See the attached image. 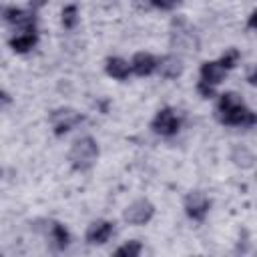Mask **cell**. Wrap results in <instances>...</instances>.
Listing matches in <instances>:
<instances>
[{
	"label": "cell",
	"mask_w": 257,
	"mask_h": 257,
	"mask_svg": "<svg viewBox=\"0 0 257 257\" xmlns=\"http://www.w3.org/2000/svg\"><path fill=\"white\" fill-rule=\"evenodd\" d=\"M171 48L177 50V52H187V54L199 50V36L183 16L173 18V24H171Z\"/></svg>",
	"instance_id": "3"
},
{
	"label": "cell",
	"mask_w": 257,
	"mask_h": 257,
	"mask_svg": "<svg viewBox=\"0 0 257 257\" xmlns=\"http://www.w3.org/2000/svg\"><path fill=\"white\" fill-rule=\"evenodd\" d=\"M36 42H38L36 30H22L20 34H16V36H12V38L8 40L10 48H12L14 52H18V54H24V52L32 50V48L36 46Z\"/></svg>",
	"instance_id": "13"
},
{
	"label": "cell",
	"mask_w": 257,
	"mask_h": 257,
	"mask_svg": "<svg viewBox=\"0 0 257 257\" xmlns=\"http://www.w3.org/2000/svg\"><path fill=\"white\" fill-rule=\"evenodd\" d=\"M151 128H153L157 135H161V137H173V135L179 133L181 120H179L177 112H175L171 106H165V108H161V110L155 114V118H153V122H151Z\"/></svg>",
	"instance_id": "5"
},
{
	"label": "cell",
	"mask_w": 257,
	"mask_h": 257,
	"mask_svg": "<svg viewBox=\"0 0 257 257\" xmlns=\"http://www.w3.org/2000/svg\"><path fill=\"white\" fill-rule=\"evenodd\" d=\"M197 90H199V94H201L203 98H211V96L215 94V86H211V84H205L203 80L197 84Z\"/></svg>",
	"instance_id": "20"
},
{
	"label": "cell",
	"mask_w": 257,
	"mask_h": 257,
	"mask_svg": "<svg viewBox=\"0 0 257 257\" xmlns=\"http://www.w3.org/2000/svg\"><path fill=\"white\" fill-rule=\"evenodd\" d=\"M231 161L241 169H251L255 165V155L245 145H235L231 151Z\"/></svg>",
	"instance_id": "16"
},
{
	"label": "cell",
	"mask_w": 257,
	"mask_h": 257,
	"mask_svg": "<svg viewBox=\"0 0 257 257\" xmlns=\"http://www.w3.org/2000/svg\"><path fill=\"white\" fill-rule=\"evenodd\" d=\"M255 20H257V12L253 10V12L249 14V22H247V26H249V28H255Z\"/></svg>",
	"instance_id": "24"
},
{
	"label": "cell",
	"mask_w": 257,
	"mask_h": 257,
	"mask_svg": "<svg viewBox=\"0 0 257 257\" xmlns=\"http://www.w3.org/2000/svg\"><path fill=\"white\" fill-rule=\"evenodd\" d=\"M10 96H8V92H4V90H0V110L4 108V106H8L10 104Z\"/></svg>",
	"instance_id": "22"
},
{
	"label": "cell",
	"mask_w": 257,
	"mask_h": 257,
	"mask_svg": "<svg viewBox=\"0 0 257 257\" xmlns=\"http://www.w3.org/2000/svg\"><path fill=\"white\" fill-rule=\"evenodd\" d=\"M112 231H114V223H110L106 219H96L86 227L84 237H86V243H90V245H102L110 239Z\"/></svg>",
	"instance_id": "8"
},
{
	"label": "cell",
	"mask_w": 257,
	"mask_h": 257,
	"mask_svg": "<svg viewBox=\"0 0 257 257\" xmlns=\"http://www.w3.org/2000/svg\"><path fill=\"white\" fill-rule=\"evenodd\" d=\"M177 2H179V0H151V4L157 6V8H161V10H171Z\"/></svg>",
	"instance_id": "21"
},
{
	"label": "cell",
	"mask_w": 257,
	"mask_h": 257,
	"mask_svg": "<svg viewBox=\"0 0 257 257\" xmlns=\"http://www.w3.org/2000/svg\"><path fill=\"white\" fill-rule=\"evenodd\" d=\"M153 215H155V205L149 199H137V201H133L124 209V213H122V217H124V221L128 225H147L153 219Z\"/></svg>",
	"instance_id": "6"
},
{
	"label": "cell",
	"mask_w": 257,
	"mask_h": 257,
	"mask_svg": "<svg viewBox=\"0 0 257 257\" xmlns=\"http://www.w3.org/2000/svg\"><path fill=\"white\" fill-rule=\"evenodd\" d=\"M141 251H143V245L139 241H128V243L120 245L114 253L118 257H137V255H141Z\"/></svg>",
	"instance_id": "18"
},
{
	"label": "cell",
	"mask_w": 257,
	"mask_h": 257,
	"mask_svg": "<svg viewBox=\"0 0 257 257\" xmlns=\"http://www.w3.org/2000/svg\"><path fill=\"white\" fill-rule=\"evenodd\" d=\"M48 118H50V124H52V131H54L56 137L66 135L68 131H72L76 124H80V122L84 120V116H82L78 110L70 108V106L54 108V110L50 112Z\"/></svg>",
	"instance_id": "4"
},
{
	"label": "cell",
	"mask_w": 257,
	"mask_h": 257,
	"mask_svg": "<svg viewBox=\"0 0 257 257\" xmlns=\"http://www.w3.org/2000/svg\"><path fill=\"white\" fill-rule=\"evenodd\" d=\"M78 24V8L76 4H68L62 8V26L66 30H72Z\"/></svg>",
	"instance_id": "17"
},
{
	"label": "cell",
	"mask_w": 257,
	"mask_h": 257,
	"mask_svg": "<svg viewBox=\"0 0 257 257\" xmlns=\"http://www.w3.org/2000/svg\"><path fill=\"white\" fill-rule=\"evenodd\" d=\"M104 70H106L108 76H112V78H116V80H126L128 74H131V64H128L124 58L110 56V58H106Z\"/></svg>",
	"instance_id": "15"
},
{
	"label": "cell",
	"mask_w": 257,
	"mask_h": 257,
	"mask_svg": "<svg viewBox=\"0 0 257 257\" xmlns=\"http://www.w3.org/2000/svg\"><path fill=\"white\" fill-rule=\"evenodd\" d=\"M239 58H241L239 50H237V48H229V50L221 56V60H219V62L225 66V70H229V68H233V66L239 62Z\"/></svg>",
	"instance_id": "19"
},
{
	"label": "cell",
	"mask_w": 257,
	"mask_h": 257,
	"mask_svg": "<svg viewBox=\"0 0 257 257\" xmlns=\"http://www.w3.org/2000/svg\"><path fill=\"white\" fill-rule=\"evenodd\" d=\"M98 159V145L92 137H80L68 151V161L76 171H88Z\"/></svg>",
	"instance_id": "2"
},
{
	"label": "cell",
	"mask_w": 257,
	"mask_h": 257,
	"mask_svg": "<svg viewBox=\"0 0 257 257\" xmlns=\"http://www.w3.org/2000/svg\"><path fill=\"white\" fill-rule=\"evenodd\" d=\"M131 70L137 76H149L157 70V58L149 52H137L131 60Z\"/></svg>",
	"instance_id": "12"
},
{
	"label": "cell",
	"mask_w": 257,
	"mask_h": 257,
	"mask_svg": "<svg viewBox=\"0 0 257 257\" xmlns=\"http://www.w3.org/2000/svg\"><path fill=\"white\" fill-rule=\"evenodd\" d=\"M157 70L163 78L167 80H173V78H179L183 74V60L177 56V54H167L163 56L161 60H157Z\"/></svg>",
	"instance_id": "10"
},
{
	"label": "cell",
	"mask_w": 257,
	"mask_h": 257,
	"mask_svg": "<svg viewBox=\"0 0 257 257\" xmlns=\"http://www.w3.org/2000/svg\"><path fill=\"white\" fill-rule=\"evenodd\" d=\"M0 24H8V6H0Z\"/></svg>",
	"instance_id": "23"
},
{
	"label": "cell",
	"mask_w": 257,
	"mask_h": 257,
	"mask_svg": "<svg viewBox=\"0 0 257 257\" xmlns=\"http://www.w3.org/2000/svg\"><path fill=\"white\" fill-rule=\"evenodd\" d=\"M211 209V199L203 191H191L185 197V213L193 221H203Z\"/></svg>",
	"instance_id": "7"
},
{
	"label": "cell",
	"mask_w": 257,
	"mask_h": 257,
	"mask_svg": "<svg viewBox=\"0 0 257 257\" xmlns=\"http://www.w3.org/2000/svg\"><path fill=\"white\" fill-rule=\"evenodd\" d=\"M36 2H42V0H36Z\"/></svg>",
	"instance_id": "25"
},
{
	"label": "cell",
	"mask_w": 257,
	"mask_h": 257,
	"mask_svg": "<svg viewBox=\"0 0 257 257\" xmlns=\"http://www.w3.org/2000/svg\"><path fill=\"white\" fill-rule=\"evenodd\" d=\"M8 24L16 26L20 32H22V30H34L36 16H34V12H30V10L8 6Z\"/></svg>",
	"instance_id": "9"
},
{
	"label": "cell",
	"mask_w": 257,
	"mask_h": 257,
	"mask_svg": "<svg viewBox=\"0 0 257 257\" xmlns=\"http://www.w3.org/2000/svg\"><path fill=\"white\" fill-rule=\"evenodd\" d=\"M225 74H227V70L219 60H207V62L201 64V80L205 84L217 86L219 82H223Z\"/></svg>",
	"instance_id": "11"
},
{
	"label": "cell",
	"mask_w": 257,
	"mask_h": 257,
	"mask_svg": "<svg viewBox=\"0 0 257 257\" xmlns=\"http://www.w3.org/2000/svg\"><path fill=\"white\" fill-rule=\"evenodd\" d=\"M217 118L229 126H253L255 112L245 106L237 92H223L217 104Z\"/></svg>",
	"instance_id": "1"
},
{
	"label": "cell",
	"mask_w": 257,
	"mask_h": 257,
	"mask_svg": "<svg viewBox=\"0 0 257 257\" xmlns=\"http://www.w3.org/2000/svg\"><path fill=\"white\" fill-rule=\"evenodd\" d=\"M46 233H48V239H50V243H52V247H54V249L62 251V249H66V247H68L70 235H68V231H66V227H64L62 223H58V221L48 223Z\"/></svg>",
	"instance_id": "14"
}]
</instances>
